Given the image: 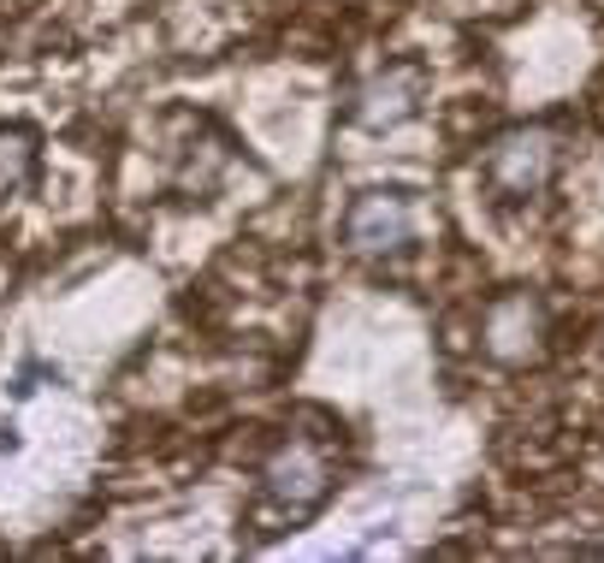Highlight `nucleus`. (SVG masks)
<instances>
[{"label": "nucleus", "mask_w": 604, "mask_h": 563, "mask_svg": "<svg viewBox=\"0 0 604 563\" xmlns=\"http://www.w3.org/2000/svg\"><path fill=\"white\" fill-rule=\"evenodd\" d=\"M332 493V439L320 433H285L273 445V457L261 463V522L267 533H285L308 522Z\"/></svg>", "instance_id": "nucleus-1"}, {"label": "nucleus", "mask_w": 604, "mask_h": 563, "mask_svg": "<svg viewBox=\"0 0 604 563\" xmlns=\"http://www.w3.org/2000/svg\"><path fill=\"white\" fill-rule=\"evenodd\" d=\"M563 166V131L557 125H515L486 149V184L504 202H534Z\"/></svg>", "instance_id": "nucleus-2"}, {"label": "nucleus", "mask_w": 604, "mask_h": 563, "mask_svg": "<svg viewBox=\"0 0 604 563\" xmlns=\"http://www.w3.org/2000/svg\"><path fill=\"white\" fill-rule=\"evenodd\" d=\"M344 243L356 255H397L415 243V196L409 191H362L344 214Z\"/></svg>", "instance_id": "nucleus-3"}, {"label": "nucleus", "mask_w": 604, "mask_h": 563, "mask_svg": "<svg viewBox=\"0 0 604 563\" xmlns=\"http://www.w3.org/2000/svg\"><path fill=\"white\" fill-rule=\"evenodd\" d=\"M480 351L492 363H534L545 351V302L534 291H510V297H492L480 314Z\"/></svg>", "instance_id": "nucleus-4"}, {"label": "nucleus", "mask_w": 604, "mask_h": 563, "mask_svg": "<svg viewBox=\"0 0 604 563\" xmlns=\"http://www.w3.org/2000/svg\"><path fill=\"white\" fill-rule=\"evenodd\" d=\"M426 95V71L421 66H386L379 78H367L356 101H350V119L362 125V131H391V125L415 119Z\"/></svg>", "instance_id": "nucleus-5"}, {"label": "nucleus", "mask_w": 604, "mask_h": 563, "mask_svg": "<svg viewBox=\"0 0 604 563\" xmlns=\"http://www.w3.org/2000/svg\"><path fill=\"white\" fill-rule=\"evenodd\" d=\"M36 184V142L24 131H0V196H19Z\"/></svg>", "instance_id": "nucleus-6"}]
</instances>
